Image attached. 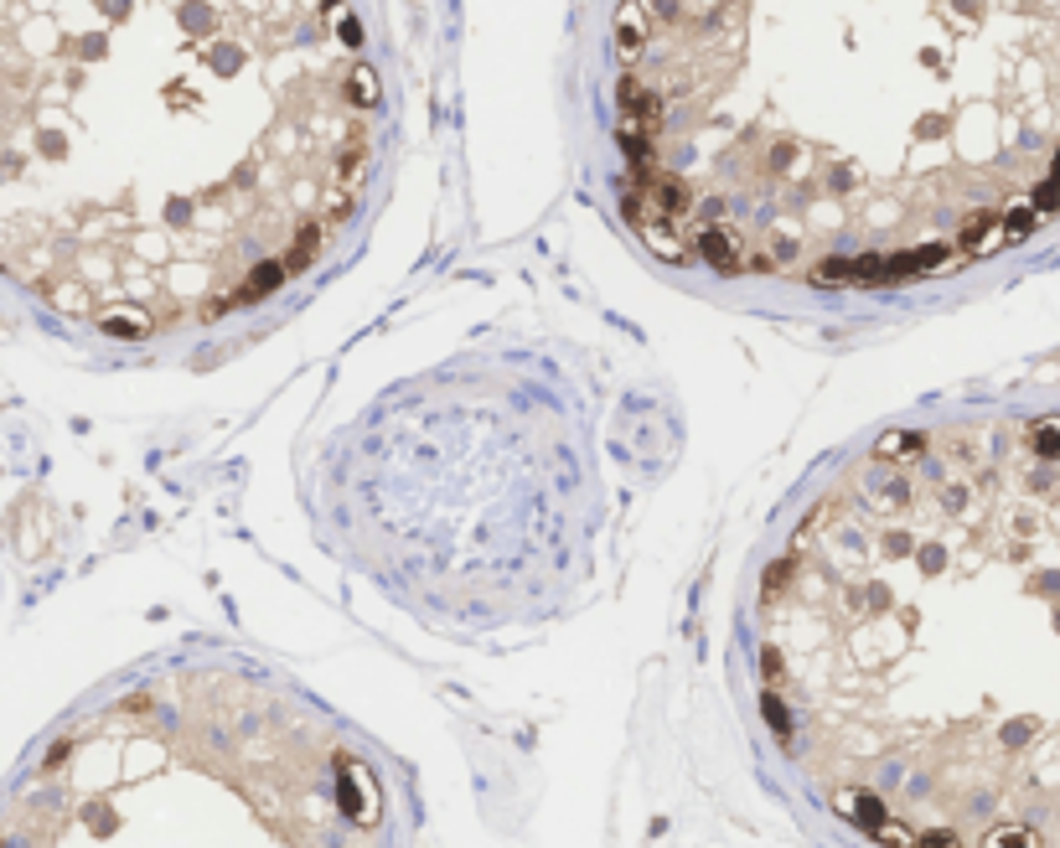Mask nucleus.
<instances>
[{"label": "nucleus", "instance_id": "f257e3e1", "mask_svg": "<svg viewBox=\"0 0 1060 848\" xmlns=\"http://www.w3.org/2000/svg\"><path fill=\"white\" fill-rule=\"evenodd\" d=\"M631 228L699 275L890 290L1060 212V0H616Z\"/></svg>", "mask_w": 1060, "mask_h": 848}, {"label": "nucleus", "instance_id": "f03ea898", "mask_svg": "<svg viewBox=\"0 0 1060 848\" xmlns=\"http://www.w3.org/2000/svg\"><path fill=\"white\" fill-rule=\"evenodd\" d=\"M388 94L362 0H0V290L181 347L352 233Z\"/></svg>", "mask_w": 1060, "mask_h": 848}, {"label": "nucleus", "instance_id": "7ed1b4c3", "mask_svg": "<svg viewBox=\"0 0 1060 848\" xmlns=\"http://www.w3.org/2000/svg\"><path fill=\"white\" fill-rule=\"evenodd\" d=\"M761 724L880 848H1060V409L885 424L755 580Z\"/></svg>", "mask_w": 1060, "mask_h": 848}]
</instances>
